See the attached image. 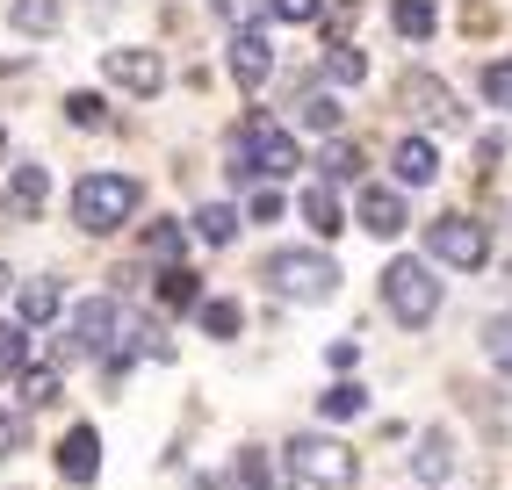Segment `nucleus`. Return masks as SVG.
Returning a JSON list of instances; mask_svg holds the SVG:
<instances>
[{
    "mask_svg": "<svg viewBox=\"0 0 512 490\" xmlns=\"http://www.w3.org/2000/svg\"><path fill=\"white\" fill-rule=\"evenodd\" d=\"M260 282L282 303H332L339 296V267H332V253H318V245H275V253L260 260Z\"/></svg>",
    "mask_w": 512,
    "mask_h": 490,
    "instance_id": "f257e3e1",
    "label": "nucleus"
},
{
    "mask_svg": "<svg viewBox=\"0 0 512 490\" xmlns=\"http://www.w3.org/2000/svg\"><path fill=\"white\" fill-rule=\"evenodd\" d=\"M138 202H145V188L130 181V173H87V181L73 188V224L87 238H109V231H123L130 217H138Z\"/></svg>",
    "mask_w": 512,
    "mask_h": 490,
    "instance_id": "f03ea898",
    "label": "nucleus"
},
{
    "mask_svg": "<svg viewBox=\"0 0 512 490\" xmlns=\"http://www.w3.org/2000/svg\"><path fill=\"white\" fill-rule=\"evenodd\" d=\"M383 303H390V318L404 325V332H419V325H433L440 318V274H433V260H390L383 267Z\"/></svg>",
    "mask_w": 512,
    "mask_h": 490,
    "instance_id": "7ed1b4c3",
    "label": "nucleus"
},
{
    "mask_svg": "<svg viewBox=\"0 0 512 490\" xmlns=\"http://www.w3.org/2000/svg\"><path fill=\"white\" fill-rule=\"evenodd\" d=\"M282 454H289V476H296V483H311V490H347V483L361 476L354 447H339L332 433H296Z\"/></svg>",
    "mask_w": 512,
    "mask_h": 490,
    "instance_id": "20e7f679",
    "label": "nucleus"
},
{
    "mask_svg": "<svg viewBox=\"0 0 512 490\" xmlns=\"http://www.w3.org/2000/svg\"><path fill=\"white\" fill-rule=\"evenodd\" d=\"M426 253H433L440 267H455V274H484V260H491V231H484V217H433Z\"/></svg>",
    "mask_w": 512,
    "mask_h": 490,
    "instance_id": "39448f33",
    "label": "nucleus"
},
{
    "mask_svg": "<svg viewBox=\"0 0 512 490\" xmlns=\"http://www.w3.org/2000/svg\"><path fill=\"white\" fill-rule=\"evenodd\" d=\"M238 145H246L253 173H267V181H282V173H296V166H303L296 137H289V130H275L267 116H253V123H246V137H238Z\"/></svg>",
    "mask_w": 512,
    "mask_h": 490,
    "instance_id": "423d86ee",
    "label": "nucleus"
},
{
    "mask_svg": "<svg viewBox=\"0 0 512 490\" xmlns=\"http://www.w3.org/2000/svg\"><path fill=\"white\" fill-rule=\"evenodd\" d=\"M101 73H109L123 94H138V101H152V94L166 87V65H159V51H138V44H116L109 58H101Z\"/></svg>",
    "mask_w": 512,
    "mask_h": 490,
    "instance_id": "0eeeda50",
    "label": "nucleus"
},
{
    "mask_svg": "<svg viewBox=\"0 0 512 490\" xmlns=\"http://www.w3.org/2000/svg\"><path fill=\"white\" fill-rule=\"evenodd\" d=\"M116 332H123L116 296H87V303H73V346H80V354H109Z\"/></svg>",
    "mask_w": 512,
    "mask_h": 490,
    "instance_id": "6e6552de",
    "label": "nucleus"
},
{
    "mask_svg": "<svg viewBox=\"0 0 512 490\" xmlns=\"http://www.w3.org/2000/svg\"><path fill=\"white\" fill-rule=\"evenodd\" d=\"M231 80L246 94H260L275 80V44H267V29H231Z\"/></svg>",
    "mask_w": 512,
    "mask_h": 490,
    "instance_id": "1a4fd4ad",
    "label": "nucleus"
},
{
    "mask_svg": "<svg viewBox=\"0 0 512 490\" xmlns=\"http://www.w3.org/2000/svg\"><path fill=\"white\" fill-rule=\"evenodd\" d=\"M354 224H361L368 238H397L404 224H412V209H404V195H397V188H361Z\"/></svg>",
    "mask_w": 512,
    "mask_h": 490,
    "instance_id": "9d476101",
    "label": "nucleus"
},
{
    "mask_svg": "<svg viewBox=\"0 0 512 490\" xmlns=\"http://www.w3.org/2000/svg\"><path fill=\"white\" fill-rule=\"evenodd\" d=\"M397 94H404V109H412V116H426V123H440V130H455V123H462L455 94L440 87V80H426V73H412V80H404Z\"/></svg>",
    "mask_w": 512,
    "mask_h": 490,
    "instance_id": "9b49d317",
    "label": "nucleus"
},
{
    "mask_svg": "<svg viewBox=\"0 0 512 490\" xmlns=\"http://www.w3.org/2000/svg\"><path fill=\"white\" fill-rule=\"evenodd\" d=\"M58 476L65 483H94L101 476V433L94 426H73V433L58 440Z\"/></svg>",
    "mask_w": 512,
    "mask_h": 490,
    "instance_id": "f8f14e48",
    "label": "nucleus"
},
{
    "mask_svg": "<svg viewBox=\"0 0 512 490\" xmlns=\"http://www.w3.org/2000/svg\"><path fill=\"white\" fill-rule=\"evenodd\" d=\"M390 166H397L404 188H426L433 173H440V152H433V137H404V145L390 152Z\"/></svg>",
    "mask_w": 512,
    "mask_h": 490,
    "instance_id": "ddd939ff",
    "label": "nucleus"
},
{
    "mask_svg": "<svg viewBox=\"0 0 512 490\" xmlns=\"http://www.w3.org/2000/svg\"><path fill=\"white\" fill-rule=\"evenodd\" d=\"M44 195H51V173H44L37 159H22V166H15V181H8V209H15V217H37Z\"/></svg>",
    "mask_w": 512,
    "mask_h": 490,
    "instance_id": "4468645a",
    "label": "nucleus"
},
{
    "mask_svg": "<svg viewBox=\"0 0 512 490\" xmlns=\"http://www.w3.org/2000/svg\"><path fill=\"white\" fill-rule=\"evenodd\" d=\"M412 476H419V483H448V476H455V440H448V433H426V440L412 447Z\"/></svg>",
    "mask_w": 512,
    "mask_h": 490,
    "instance_id": "2eb2a0df",
    "label": "nucleus"
},
{
    "mask_svg": "<svg viewBox=\"0 0 512 490\" xmlns=\"http://www.w3.org/2000/svg\"><path fill=\"white\" fill-rule=\"evenodd\" d=\"M303 224H311L318 238H339L347 231V209H339V195L318 181V188H303Z\"/></svg>",
    "mask_w": 512,
    "mask_h": 490,
    "instance_id": "dca6fc26",
    "label": "nucleus"
},
{
    "mask_svg": "<svg viewBox=\"0 0 512 490\" xmlns=\"http://www.w3.org/2000/svg\"><path fill=\"white\" fill-rule=\"evenodd\" d=\"M15 310H22V325H51V318H58V282H51V274L22 282V289H15Z\"/></svg>",
    "mask_w": 512,
    "mask_h": 490,
    "instance_id": "f3484780",
    "label": "nucleus"
},
{
    "mask_svg": "<svg viewBox=\"0 0 512 490\" xmlns=\"http://www.w3.org/2000/svg\"><path fill=\"white\" fill-rule=\"evenodd\" d=\"M318 65H325V80H332V87H361V80H368V58H361L354 44H339V37L325 44V58H318Z\"/></svg>",
    "mask_w": 512,
    "mask_h": 490,
    "instance_id": "a211bd4d",
    "label": "nucleus"
},
{
    "mask_svg": "<svg viewBox=\"0 0 512 490\" xmlns=\"http://www.w3.org/2000/svg\"><path fill=\"white\" fill-rule=\"evenodd\" d=\"M195 325L210 332V339H238V325H246V310H238L231 296H210V303H195Z\"/></svg>",
    "mask_w": 512,
    "mask_h": 490,
    "instance_id": "6ab92c4d",
    "label": "nucleus"
},
{
    "mask_svg": "<svg viewBox=\"0 0 512 490\" xmlns=\"http://www.w3.org/2000/svg\"><path fill=\"white\" fill-rule=\"evenodd\" d=\"M188 231H195L202 245H231V238H238V209H224V202H202Z\"/></svg>",
    "mask_w": 512,
    "mask_h": 490,
    "instance_id": "aec40b11",
    "label": "nucleus"
},
{
    "mask_svg": "<svg viewBox=\"0 0 512 490\" xmlns=\"http://www.w3.org/2000/svg\"><path fill=\"white\" fill-rule=\"evenodd\" d=\"M390 15H397V37H404V44H426L433 29H440V15H433V0H397Z\"/></svg>",
    "mask_w": 512,
    "mask_h": 490,
    "instance_id": "412c9836",
    "label": "nucleus"
},
{
    "mask_svg": "<svg viewBox=\"0 0 512 490\" xmlns=\"http://www.w3.org/2000/svg\"><path fill=\"white\" fill-rule=\"evenodd\" d=\"M8 22H15V37H51L58 29V0H15Z\"/></svg>",
    "mask_w": 512,
    "mask_h": 490,
    "instance_id": "4be33fe9",
    "label": "nucleus"
},
{
    "mask_svg": "<svg viewBox=\"0 0 512 490\" xmlns=\"http://www.w3.org/2000/svg\"><path fill=\"white\" fill-rule=\"evenodd\" d=\"M15 382H22V411H51V404L65 397V390H58V368H22Z\"/></svg>",
    "mask_w": 512,
    "mask_h": 490,
    "instance_id": "5701e85b",
    "label": "nucleus"
},
{
    "mask_svg": "<svg viewBox=\"0 0 512 490\" xmlns=\"http://www.w3.org/2000/svg\"><path fill=\"white\" fill-rule=\"evenodd\" d=\"M361 411H368L361 382H332V390H318V418H361Z\"/></svg>",
    "mask_w": 512,
    "mask_h": 490,
    "instance_id": "b1692460",
    "label": "nucleus"
},
{
    "mask_svg": "<svg viewBox=\"0 0 512 490\" xmlns=\"http://www.w3.org/2000/svg\"><path fill=\"white\" fill-rule=\"evenodd\" d=\"M296 116H303V130H318V137H332V130H339V101H332L325 87H311V94L296 101Z\"/></svg>",
    "mask_w": 512,
    "mask_h": 490,
    "instance_id": "393cba45",
    "label": "nucleus"
},
{
    "mask_svg": "<svg viewBox=\"0 0 512 490\" xmlns=\"http://www.w3.org/2000/svg\"><path fill=\"white\" fill-rule=\"evenodd\" d=\"M159 303H166V310H188V303H202V282H195V274H188L181 260L159 274Z\"/></svg>",
    "mask_w": 512,
    "mask_h": 490,
    "instance_id": "a878e982",
    "label": "nucleus"
},
{
    "mask_svg": "<svg viewBox=\"0 0 512 490\" xmlns=\"http://www.w3.org/2000/svg\"><path fill=\"white\" fill-rule=\"evenodd\" d=\"M238 476H246V490H289V476L267 462V447H246V454H238Z\"/></svg>",
    "mask_w": 512,
    "mask_h": 490,
    "instance_id": "bb28decb",
    "label": "nucleus"
},
{
    "mask_svg": "<svg viewBox=\"0 0 512 490\" xmlns=\"http://www.w3.org/2000/svg\"><path fill=\"white\" fill-rule=\"evenodd\" d=\"M29 368V325H0V382Z\"/></svg>",
    "mask_w": 512,
    "mask_h": 490,
    "instance_id": "cd10ccee",
    "label": "nucleus"
},
{
    "mask_svg": "<svg viewBox=\"0 0 512 490\" xmlns=\"http://www.w3.org/2000/svg\"><path fill=\"white\" fill-rule=\"evenodd\" d=\"M181 245H188V231H181L174 217H152V224H145V253H159V260H181Z\"/></svg>",
    "mask_w": 512,
    "mask_h": 490,
    "instance_id": "c85d7f7f",
    "label": "nucleus"
},
{
    "mask_svg": "<svg viewBox=\"0 0 512 490\" xmlns=\"http://www.w3.org/2000/svg\"><path fill=\"white\" fill-rule=\"evenodd\" d=\"M484 101H491L498 116H512V58H491L484 65Z\"/></svg>",
    "mask_w": 512,
    "mask_h": 490,
    "instance_id": "c756f323",
    "label": "nucleus"
},
{
    "mask_svg": "<svg viewBox=\"0 0 512 490\" xmlns=\"http://www.w3.org/2000/svg\"><path fill=\"white\" fill-rule=\"evenodd\" d=\"M65 116H73L80 130H109V101H94V94L80 87V94H65Z\"/></svg>",
    "mask_w": 512,
    "mask_h": 490,
    "instance_id": "7c9ffc66",
    "label": "nucleus"
},
{
    "mask_svg": "<svg viewBox=\"0 0 512 490\" xmlns=\"http://www.w3.org/2000/svg\"><path fill=\"white\" fill-rule=\"evenodd\" d=\"M318 166H325V181H361V152H354V145H339V137L325 145Z\"/></svg>",
    "mask_w": 512,
    "mask_h": 490,
    "instance_id": "2f4dec72",
    "label": "nucleus"
},
{
    "mask_svg": "<svg viewBox=\"0 0 512 490\" xmlns=\"http://www.w3.org/2000/svg\"><path fill=\"white\" fill-rule=\"evenodd\" d=\"M267 15H275V22H318L325 0H267Z\"/></svg>",
    "mask_w": 512,
    "mask_h": 490,
    "instance_id": "473e14b6",
    "label": "nucleus"
},
{
    "mask_svg": "<svg viewBox=\"0 0 512 490\" xmlns=\"http://www.w3.org/2000/svg\"><path fill=\"white\" fill-rule=\"evenodd\" d=\"M217 15H224L231 29H253V22L267 15V0H217Z\"/></svg>",
    "mask_w": 512,
    "mask_h": 490,
    "instance_id": "72a5a7b5",
    "label": "nucleus"
},
{
    "mask_svg": "<svg viewBox=\"0 0 512 490\" xmlns=\"http://www.w3.org/2000/svg\"><path fill=\"white\" fill-rule=\"evenodd\" d=\"M246 217H253V224H282V217H289V202H282L275 188H260V195H253V209H246Z\"/></svg>",
    "mask_w": 512,
    "mask_h": 490,
    "instance_id": "f704fd0d",
    "label": "nucleus"
},
{
    "mask_svg": "<svg viewBox=\"0 0 512 490\" xmlns=\"http://www.w3.org/2000/svg\"><path fill=\"white\" fill-rule=\"evenodd\" d=\"M15 447H22V426H15V411H0V462H8Z\"/></svg>",
    "mask_w": 512,
    "mask_h": 490,
    "instance_id": "c9c22d12",
    "label": "nucleus"
},
{
    "mask_svg": "<svg viewBox=\"0 0 512 490\" xmlns=\"http://www.w3.org/2000/svg\"><path fill=\"white\" fill-rule=\"evenodd\" d=\"M354 354H361L354 339H332V346H325V361H332V368H354Z\"/></svg>",
    "mask_w": 512,
    "mask_h": 490,
    "instance_id": "e433bc0d",
    "label": "nucleus"
},
{
    "mask_svg": "<svg viewBox=\"0 0 512 490\" xmlns=\"http://www.w3.org/2000/svg\"><path fill=\"white\" fill-rule=\"evenodd\" d=\"M498 368H505V375H512V346H505V354H498Z\"/></svg>",
    "mask_w": 512,
    "mask_h": 490,
    "instance_id": "4c0bfd02",
    "label": "nucleus"
},
{
    "mask_svg": "<svg viewBox=\"0 0 512 490\" xmlns=\"http://www.w3.org/2000/svg\"><path fill=\"white\" fill-rule=\"evenodd\" d=\"M0 159H8V130H0Z\"/></svg>",
    "mask_w": 512,
    "mask_h": 490,
    "instance_id": "58836bf2",
    "label": "nucleus"
},
{
    "mask_svg": "<svg viewBox=\"0 0 512 490\" xmlns=\"http://www.w3.org/2000/svg\"><path fill=\"white\" fill-rule=\"evenodd\" d=\"M505 296H512V267H505Z\"/></svg>",
    "mask_w": 512,
    "mask_h": 490,
    "instance_id": "ea45409f",
    "label": "nucleus"
},
{
    "mask_svg": "<svg viewBox=\"0 0 512 490\" xmlns=\"http://www.w3.org/2000/svg\"><path fill=\"white\" fill-rule=\"evenodd\" d=\"M0 282H8V267H0Z\"/></svg>",
    "mask_w": 512,
    "mask_h": 490,
    "instance_id": "a19ab883",
    "label": "nucleus"
},
{
    "mask_svg": "<svg viewBox=\"0 0 512 490\" xmlns=\"http://www.w3.org/2000/svg\"><path fill=\"white\" fill-rule=\"evenodd\" d=\"M101 8H109V0H101Z\"/></svg>",
    "mask_w": 512,
    "mask_h": 490,
    "instance_id": "79ce46f5",
    "label": "nucleus"
}]
</instances>
